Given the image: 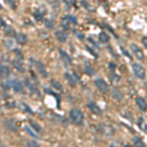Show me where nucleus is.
Segmentation results:
<instances>
[{
  "instance_id": "f257e3e1",
  "label": "nucleus",
  "mask_w": 147,
  "mask_h": 147,
  "mask_svg": "<svg viewBox=\"0 0 147 147\" xmlns=\"http://www.w3.org/2000/svg\"><path fill=\"white\" fill-rule=\"evenodd\" d=\"M70 117L72 122L77 125H82L84 124V113L78 108H74L70 111Z\"/></svg>"
},
{
  "instance_id": "f03ea898",
  "label": "nucleus",
  "mask_w": 147,
  "mask_h": 147,
  "mask_svg": "<svg viewBox=\"0 0 147 147\" xmlns=\"http://www.w3.org/2000/svg\"><path fill=\"white\" fill-rule=\"evenodd\" d=\"M97 130L99 134L106 137H111L115 134V129L112 125L107 124V123H102V124L98 125L97 127Z\"/></svg>"
},
{
  "instance_id": "7ed1b4c3",
  "label": "nucleus",
  "mask_w": 147,
  "mask_h": 147,
  "mask_svg": "<svg viewBox=\"0 0 147 147\" xmlns=\"http://www.w3.org/2000/svg\"><path fill=\"white\" fill-rule=\"evenodd\" d=\"M132 71H134V74L136 75V78L140 80H143L146 76V71L145 69L143 68V66L140 65L138 63H132Z\"/></svg>"
},
{
  "instance_id": "20e7f679",
  "label": "nucleus",
  "mask_w": 147,
  "mask_h": 147,
  "mask_svg": "<svg viewBox=\"0 0 147 147\" xmlns=\"http://www.w3.org/2000/svg\"><path fill=\"white\" fill-rule=\"evenodd\" d=\"M130 49H131V52L134 54V56H136L138 60H141V61L144 60V53L138 45H136V43H131L130 44Z\"/></svg>"
},
{
  "instance_id": "39448f33",
  "label": "nucleus",
  "mask_w": 147,
  "mask_h": 147,
  "mask_svg": "<svg viewBox=\"0 0 147 147\" xmlns=\"http://www.w3.org/2000/svg\"><path fill=\"white\" fill-rule=\"evenodd\" d=\"M95 84H96L97 88H98L101 92H103V93H108L109 92V86H108L107 82H106L104 80L97 79L95 80Z\"/></svg>"
},
{
  "instance_id": "423d86ee",
  "label": "nucleus",
  "mask_w": 147,
  "mask_h": 147,
  "mask_svg": "<svg viewBox=\"0 0 147 147\" xmlns=\"http://www.w3.org/2000/svg\"><path fill=\"white\" fill-rule=\"evenodd\" d=\"M9 85L11 86V88L13 89L15 92H22L23 91V84L17 79H14L9 82Z\"/></svg>"
},
{
  "instance_id": "0eeeda50",
  "label": "nucleus",
  "mask_w": 147,
  "mask_h": 147,
  "mask_svg": "<svg viewBox=\"0 0 147 147\" xmlns=\"http://www.w3.org/2000/svg\"><path fill=\"white\" fill-rule=\"evenodd\" d=\"M10 76V69L6 65H0V80L6 79Z\"/></svg>"
},
{
  "instance_id": "6e6552de",
  "label": "nucleus",
  "mask_w": 147,
  "mask_h": 147,
  "mask_svg": "<svg viewBox=\"0 0 147 147\" xmlns=\"http://www.w3.org/2000/svg\"><path fill=\"white\" fill-rule=\"evenodd\" d=\"M87 106H88L89 110H90L93 114H95V115H101L102 114V110L100 109V107H99L96 103H94V102H92V101L88 102Z\"/></svg>"
},
{
  "instance_id": "1a4fd4ad",
  "label": "nucleus",
  "mask_w": 147,
  "mask_h": 147,
  "mask_svg": "<svg viewBox=\"0 0 147 147\" xmlns=\"http://www.w3.org/2000/svg\"><path fill=\"white\" fill-rule=\"evenodd\" d=\"M136 105L141 111L147 110V102L145 99L142 98V97H137L136 98Z\"/></svg>"
},
{
  "instance_id": "9d476101",
  "label": "nucleus",
  "mask_w": 147,
  "mask_h": 147,
  "mask_svg": "<svg viewBox=\"0 0 147 147\" xmlns=\"http://www.w3.org/2000/svg\"><path fill=\"white\" fill-rule=\"evenodd\" d=\"M16 39H17L19 44H22V45H25L28 42V36L25 34H18L16 35Z\"/></svg>"
},
{
  "instance_id": "9b49d317",
  "label": "nucleus",
  "mask_w": 147,
  "mask_h": 147,
  "mask_svg": "<svg viewBox=\"0 0 147 147\" xmlns=\"http://www.w3.org/2000/svg\"><path fill=\"white\" fill-rule=\"evenodd\" d=\"M137 125H138L139 129H140L142 131L147 132V123L144 121V119L142 117L138 118V121H137Z\"/></svg>"
},
{
  "instance_id": "f8f14e48",
  "label": "nucleus",
  "mask_w": 147,
  "mask_h": 147,
  "mask_svg": "<svg viewBox=\"0 0 147 147\" xmlns=\"http://www.w3.org/2000/svg\"><path fill=\"white\" fill-rule=\"evenodd\" d=\"M56 37L58 38L59 41H61V42H64L67 40V34H66V32H57Z\"/></svg>"
},
{
  "instance_id": "ddd939ff",
  "label": "nucleus",
  "mask_w": 147,
  "mask_h": 147,
  "mask_svg": "<svg viewBox=\"0 0 147 147\" xmlns=\"http://www.w3.org/2000/svg\"><path fill=\"white\" fill-rule=\"evenodd\" d=\"M109 39H110V37H109V35L106 32H101L99 34V40H100V42H102V43H107Z\"/></svg>"
},
{
  "instance_id": "4468645a",
  "label": "nucleus",
  "mask_w": 147,
  "mask_h": 147,
  "mask_svg": "<svg viewBox=\"0 0 147 147\" xmlns=\"http://www.w3.org/2000/svg\"><path fill=\"white\" fill-rule=\"evenodd\" d=\"M36 65H37V68H38V70H39V72L41 73V75L43 76V77H46L47 76V73H46V70H45V68H44V66L42 65L40 62H37L36 63Z\"/></svg>"
},
{
  "instance_id": "2eb2a0df",
  "label": "nucleus",
  "mask_w": 147,
  "mask_h": 147,
  "mask_svg": "<svg viewBox=\"0 0 147 147\" xmlns=\"http://www.w3.org/2000/svg\"><path fill=\"white\" fill-rule=\"evenodd\" d=\"M70 25H71V22L67 17L64 18L62 20V26H63L64 30H68V28H70Z\"/></svg>"
},
{
  "instance_id": "dca6fc26",
  "label": "nucleus",
  "mask_w": 147,
  "mask_h": 147,
  "mask_svg": "<svg viewBox=\"0 0 147 147\" xmlns=\"http://www.w3.org/2000/svg\"><path fill=\"white\" fill-rule=\"evenodd\" d=\"M5 34L7 35H11V36H16L17 34H15V30H13V28H11L10 27H8V26H6L5 28Z\"/></svg>"
},
{
  "instance_id": "f3484780",
  "label": "nucleus",
  "mask_w": 147,
  "mask_h": 147,
  "mask_svg": "<svg viewBox=\"0 0 147 147\" xmlns=\"http://www.w3.org/2000/svg\"><path fill=\"white\" fill-rule=\"evenodd\" d=\"M26 146L27 147H40L39 144L34 140H27V142H26Z\"/></svg>"
},
{
  "instance_id": "a211bd4d",
  "label": "nucleus",
  "mask_w": 147,
  "mask_h": 147,
  "mask_svg": "<svg viewBox=\"0 0 147 147\" xmlns=\"http://www.w3.org/2000/svg\"><path fill=\"white\" fill-rule=\"evenodd\" d=\"M134 144H136V147H145V144H144V142L142 141V139L140 138H136Z\"/></svg>"
},
{
  "instance_id": "6ab92c4d",
  "label": "nucleus",
  "mask_w": 147,
  "mask_h": 147,
  "mask_svg": "<svg viewBox=\"0 0 147 147\" xmlns=\"http://www.w3.org/2000/svg\"><path fill=\"white\" fill-rule=\"evenodd\" d=\"M26 130H27V131H28V134H32V136H34V138H38V136H36V134H35V132H34V131H32V130L30 129V127H26Z\"/></svg>"
},
{
  "instance_id": "aec40b11",
  "label": "nucleus",
  "mask_w": 147,
  "mask_h": 147,
  "mask_svg": "<svg viewBox=\"0 0 147 147\" xmlns=\"http://www.w3.org/2000/svg\"><path fill=\"white\" fill-rule=\"evenodd\" d=\"M141 41H142V43H143V45L145 46V48L147 49V36H144V37H142Z\"/></svg>"
},
{
  "instance_id": "412c9836",
  "label": "nucleus",
  "mask_w": 147,
  "mask_h": 147,
  "mask_svg": "<svg viewBox=\"0 0 147 147\" xmlns=\"http://www.w3.org/2000/svg\"><path fill=\"white\" fill-rule=\"evenodd\" d=\"M0 147H5V146H4V144L2 143V141H1V140H0Z\"/></svg>"
},
{
  "instance_id": "4be33fe9",
  "label": "nucleus",
  "mask_w": 147,
  "mask_h": 147,
  "mask_svg": "<svg viewBox=\"0 0 147 147\" xmlns=\"http://www.w3.org/2000/svg\"><path fill=\"white\" fill-rule=\"evenodd\" d=\"M59 147H66V146H59Z\"/></svg>"
},
{
  "instance_id": "5701e85b",
  "label": "nucleus",
  "mask_w": 147,
  "mask_h": 147,
  "mask_svg": "<svg viewBox=\"0 0 147 147\" xmlns=\"http://www.w3.org/2000/svg\"><path fill=\"white\" fill-rule=\"evenodd\" d=\"M112 147H114V146H112Z\"/></svg>"
}]
</instances>
